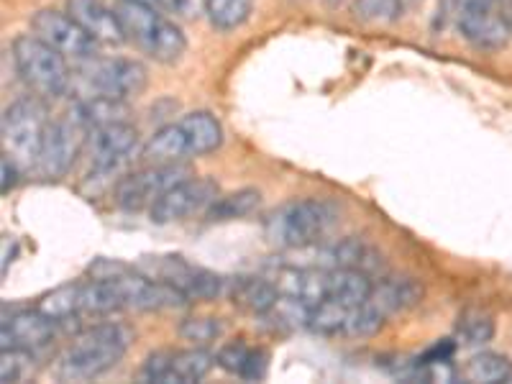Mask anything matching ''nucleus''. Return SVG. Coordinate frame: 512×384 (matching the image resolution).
<instances>
[{
	"label": "nucleus",
	"mask_w": 512,
	"mask_h": 384,
	"mask_svg": "<svg viewBox=\"0 0 512 384\" xmlns=\"http://www.w3.org/2000/svg\"><path fill=\"white\" fill-rule=\"evenodd\" d=\"M134 341V331L123 323H98L85 328L72 338V344L62 351L57 361L59 379L67 382H88L103 377L121 364L128 346Z\"/></svg>",
	"instance_id": "nucleus-1"
},
{
	"label": "nucleus",
	"mask_w": 512,
	"mask_h": 384,
	"mask_svg": "<svg viewBox=\"0 0 512 384\" xmlns=\"http://www.w3.org/2000/svg\"><path fill=\"white\" fill-rule=\"evenodd\" d=\"M341 221V205L328 198H303L272 210L264 221V236L280 249H313Z\"/></svg>",
	"instance_id": "nucleus-2"
},
{
	"label": "nucleus",
	"mask_w": 512,
	"mask_h": 384,
	"mask_svg": "<svg viewBox=\"0 0 512 384\" xmlns=\"http://www.w3.org/2000/svg\"><path fill=\"white\" fill-rule=\"evenodd\" d=\"M116 13L121 18L126 39L134 41L141 52L149 54L157 62H177L185 54V34L172 18L159 13L157 6L134 3V0H118Z\"/></svg>",
	"instance_id": "nucleus-3"
},
{
	"label": "nucleus",
	"mask_w": 512,
	"mask_h": 384,
	"mask_svg": "<svg viewBox=\"0 0 512 384\" xmlns=\"http://www.w3.org/2000/svg\"><path fill=\"white\" fill-rule=\"evenodd\" d=\"M13 62L21 80L41 98H59L70 88L67 57L36 34L18 36L13 41Z\"/></svg>",
	"instance_id": "nucleus-4"
},
{
	"label": "nucleus",
	"mask_w": 512,
	"mask_h": 384,
	"mask_svg": "<svg viewBox=\"0 0 512 384\" xmlns=\"http://www.w3.org/2000/svg\"><path fill=\"white\" fill-rule=\"evenodd\" d=\"M47 108L39 98H21L11 103L3 113V144L13 157H24L26 162H36L41 141L49 128Z\"/></svg>",
	"instance_id": "nucleus-5"
},
{
	"label": "nucleus",
	"mask_w": 512,
	"mask_h": 384,
	"mask_svg": "<svg viewBox=\"0 0 512 384\" xmlns=\"http://www.w3.org/2000/svg\"><path fill=\"white\" fill-rule=\"evenodd\" d=\"M190 169L180 164H146L144 169H136L131 175L123 177L116 185L113 200L126 213H139L144 208H152L169 187L187 180Z\"/></svg>",
	"instance_id": "nucleus-6"
},
{
	"label": "nucleus",
	"mask_w": 512,
	"mask_h": 384,
	"mask_svg": "<svg viewBox=\"0 0 512 384\" xmlns=\"http://www.w3.org/2000/svg\"><path fill=\"white\" fill-rule=\"evenodd\" d=\"M88 141V126L77 118V113L67 121H52L41 141L36 169L47 180H59L72 169L75 159L80 157L82 146Z\"/></svg>",
	"instance_id": "nucleus-7"
},
{
	"label": "nucleus",
	"mask_w": 512,
	"mask_h": 384,
	"mask_svg": "<svg viewBox=\"0 0 512 384\" xmlns=\"http://www.w3.org/2000/svg\"><path fill=\"white\" fill-rule=\"evenodd\" d=\"M139 134L126 121H113L95 126L88 131L90 146V177H108L134 157Z\"/></svg>",
	"instance_id": "nucleus-8"
},
{
	"label": "nucleus",
	"mask_w": 512,
	"mask_h": 384,
	"mask_svg": "<svg viewBox=\"0 0 512 384\" xmlns=\"http://www.w3.org/2000/svg\"><path fill=\"white\" fill-rule=\"evenodd\" d=\"M146 80H149V72L144 64L128 57L98 59L88 70V82L95 95L118 100V103L139 98L146 88Z\"/></svg>",
	"instance_id": "nucleus-9"
},
{
	"label": "nucleus",
	"mask_w": 512,
	"mask_h": 384,
	"mask_svg": "<svg viewBox=\"0 0 512 384\" xmlns=\"http://www.w3.org/2000/svg\"><path fill=\"white\" fill-rule=\"evenodd\" d=\"M218 198V185L216 180L210 177H187V180L177 182L175 187H169L162 198L149 208V216L159 226H167V223L185 221V218L195 216V213H203L213 205V200Z\"/></svg>",
	"instance_id": "nucleus-10"
},
{
	"label": "nucleus",
	"mask_w": 512,
	"mask_h": 384,
	"mask_svg": "<svg viewBox=\"0 0 512 384\" xmlns=\"http://www.w3.org/2000/svg\"><path fill=\"white\" fill-rule=\"evenodd\" d=\"M144 269H149V277H157L185 292L187 300H216L223 292V280L218 274L192 267L182 256H157L152 262H144Z\"/></svg>",
	"instance_id": "nucleus-11"
},
{
	"label": "nucleus",
	"mask_w": 512,
	"mask_h": 384,
	"mask_svg": "<svg viewBox=\"0 0 512 384\" xmlns=\"http://www.w3.org/2000/svg\"><path fill=\"white\" fill-rule=\"evenodd\" d=\"M31 29L39 39H44L49 47L57 49L59 54L72 59H93L95 57V39L77 24L70 13L62 11H39L31 18Z\"/></svg>",
	"instance_id": "nucleus-12"
},
{
	"label": "nucleus",
	"mask_w": 512,
	"mask_h": 384,
	"mask_svg": "<svg viewBox=\"0 0 512 384\" xmlns=\"http://www.w3.org/2000/svg\"><path fill=\"white\" fill-rule=\"evenodd\" d=\"M54 336H57V320L44 315L39 308L18 310L11 318L3 320V328H0L3 349L39 351L52 344Z\"/></svg>",
	"instance_id": "nucleus-13"
},
{
	"label": "nucleus",
	"mask_w": 512,
	"mask_h": 384,
	"mask_svg": "<svg viewBox=\"0 0 512 384\" xmlns=\"http://www.w3.org/2000/svg\"><path fill=\"white\" fill-rule=\"evenodd\" d=\"M67 13L95 39V44H121L126 41L121 18L103 0H67Z\"/></svg>",
	"instance_id": "nucleus-14"
},
{
	"label": "nucleus",
	"mask_w": 512,
	"mask_h": 384,
	"mask_svg": "<svg viewBox=\"0 0 512 384\" xmlns=\"http://www.w3.org/2000/svg\"><path fill=\"white\" fill-rule=\"evenodd\" d=\"M423 300V285L413 277H387L374 282L367 305L387 323V318L405 313Z\"/></svg>",
	"instance_id": "nucleus-15"
},
{
	"label": "nucleus",
	"mask_w": 512,
	"mask_h": 384,
	"mask_svg": "<svg viewBox=\"0 0 512 384\" xmlns=\"http://www.w3.org/2000/svg\"><path fill=\"white\" fill-rule=\"evenodd\" d=\"M192 149L187 134L182 131L180 121L162 126L152 139L141 149V159L146 164H180L182 159H190Z\"/></svg>",
	"instance_id": "nucleus-16"
},
{
	"label": "nucleus",
	"mask_w": 512,
	"mask_h": 384,
	"mask_svg": "<svg viewBox=\"0 0 512 384\" xmlns=\"http://www.w3.org/2000/svg\"><path fill=\"white\" fill-rule=\"evenodd\" d=\"M320 267L326 269H338V267H349V269H361V272L372 274L374 269H379L382 264V256L372 249L369 244L359 239H346L338 241V244L326 246L320 249Z\"/></svg>",
	"instance_id": "nucleus-17"
},
{
	"label": "nucleus",
	"mask_w": 512,
	"mask_h": 384,
	"mask_svg": "<svg viewBox=\"0 0 512 384\" xmlns=\"http://www.w3.org/2000/svg\"><path fill=\"white\" fill-rule=\"evenodd\" d=\"M216 356L210 354L203 346L185 351H169L167 374H164V384H192L200 382L210 369L216 367Z\"/></svg>",
	"instance_id": "nucleus-18"
},
{
	"label": "nucleus",
	"mask_w": 512,
	"mask_h": 384,
	"mask_svg": "<svg viewBox=\"0 0 512 384\" xmlns=\"http://www.w3.org/2000/svg\"><path fill=\"white\" fill-rule=\"evenodd\" d=\"M180 126L190 141L192 157H205L223 144V126L213 113L192 111L180 118Z\"/></svg>",
	"instance_id": "nucleus-19"
},
{
	"label": "nucleus",
	"mask_w": 512,
	"mask_h": 384,
	"mask_svg": "<svg viewBox=\"0 0 512 384\" xmlns=\"http://www.w3.org/2000/svg\"><path fill=\"white\" fill-rule=\"evenodd\" d=\"M231 300L246 313L267 315L280 300V290L274 282L262 280V277H239L231 285Z\"/></svg>",
	"instance_id": "nucleus-20"
},
{
	"label": "nucleus",
	"mask_w": 512,
	"mask_h": 384,
	"mask_svg": "<svg viewBox=\"0 0 512 384\" xmlns=\"http://www.w3.org/2000/svg\"><path fill=\"white\" fill-rule=\"evenodd\" d=\"M459 29L466 39L482 49H497L507 41V26L495 11L459 13Z\"/></svg>",
	"instance_id": "nucleus-21"
},
{
	"label": "nucleus",
	"mask_w": 512,
	"mask_h": 384,
	"mask_svg": "<svg viewBox=\"0 0 512 384\" xmlns=\"http://www.w3.org/2000/svg\"><path fill=\"white\" fill-rule=\"evenodd\" d=\"M461 377L466 382L477 384L507 382L512 377V364L507 356L495 354V351H482V354H474L472 359L466 361L464 369H461Z\"/></svg>",
	"instance_id": "nucleus-22"
},
{
	"label": "nucleus",
	"mask_w": 512,
	"mask_h": 384,
	"mask_svg": "<svg viewBox=\"0 0 512 384\" xmlns=\"http://www.w3.org/2000/svg\"><path fill=\"white\" fill-rule=\"evenodd\" d=\"M262 203V195L256 190H239L231 192V195H218L213 200L208 210H205V218L213 223L221 221H236V218L251 216L256 208Z\"/></svg>",
	"instance_id": "nucleus-23"
},
{
	"label": "nucleus",
	"mask_w": 512,
	"mask_h": 384,
	"mask_svg": "<svg viewBox=\"0 0 512 384\" xmlns=\"http://www.w3.org/2000/svg\"><path fill=\"white\" fill-rule=\"evenodd\" d=\"M36 308H39L44 315H49L52 320H57V323H67V320L77 318V315L82 313L80 282H77V285L57 287L54 292H49V295L41 297Z\"/></svg>",
	"instance_id": "nucleus-24"
},
{
	"label": "nucleus",
	"mask_w": 512,
	"mask_h": 384,
	"mask_svg": "<svg viewBox=\"0 0 512 384\" xmlns=\"http://www.w3.org/2000/svg\"><path fill=\"white\" fill-rule=\"evenodd\" d=\"M349 305L338 303V300H320L310 308L308 315V328L310 331L320 333V336H333V333H344L346 323H349V315H351Z\"/></svg>",
	"instance_id": "nucleus-25"
},
{
	"label": "nucleus",
	"mask_w": 512,
	"mask_h": 384,
	"mask_svg": "<svg viewBox=\"0 0 512 384\" xmlns=\"http://www.w3.org/2000/svg\"><path fill=\"white\" fill-rule=\"evenodd\" d=\"M203 13L218 31H233L249 21L251 0H203Z\"/></svg>",
	"instance_id": "nucleus-26"
},
{
	"label": "nucleus",
	"mask_w": 512,
	"mask_h": 384,
	"mask_svg": "<svg viewBox=\"0 0 512 384\" xmlns=\"http://www.w3.org/2000/svg\"><path fill=\"white\" fill-rule=\"evenodd\" d=\"M459 336L464 344L482 346L495 336V323H492L489 315L479 313V310H469L459 318Z\"/></svg>",
	"instance_id": "nucleus-27"
},
{
	"label": "nucleus",
	"mask_w": 512,
	"mask_h": 384,
	"mask_svg": "<svg viewBox=\"0 0 512 384\" xmlns=\"http://www.w3.org/2000/svg\"><path fill=\"white\" fill-rule=\"evenodd\" d=\"M31 361H34V351L3 349V356H0V379L6 384L24 379L31 372Z\"/></svg>",
	"instance_id": "nucleus-28"
},
{
	"label": "nucleus",
	"mask_w": 512,
	"mask_h": 384,
	"mask_svg": "<svg viewBox=\"0 0 512 384\" xmlns=\"http://www.w3.org/2000/svg\"><path fill=\"white\" fill-rule=\"evenodd\" d=\"M180 336L192 344H210L221 336V323L218 318H185L180 326Z\"/></svg>",
	"instance_id": "nucleus-29"
},
{
	"label": "nucleus",
	"mask_w": 512,
	"mask_h": 384,
	"mask_svg": "<svg viewBox=\"0 0 512 384\" xmlns=\"http://www.w3.org/2000/svg\"><path fill=\"white\" fill-rule=\"evenodd\" d=\"M400 11V0H356V13L367 21H395Z\"/></svg>",
	"instance_id": "nucleus-30"
},
{
	"label": "nucleus",
	"mask_w": 512,
	"mask_h": 384,
	"mask_svg": "<svg viewBox=\"0 0 512 384\" xmlns=\"http://www.w3.org/2000/svg\"><path fill=\"white\" fill-rule=\"evenodd\" d=\"M246 354H249V346L241 344V341H233V344L223 346V349L216 354L218 367L226 369V372L231 374H239L241 367H244Z\"/></svg>",
	"instance_id": "nucleus-31"
},
{
	"label": "nucleus",
	"mask_w": 512,
	"mask_h": 384,
	"mask_svg": "<svg viewBox=\"0 0 512 384\" xmlns=\"http://www.w3.org/2000/svg\"><path fill=\"white\" fill-rule=\"evenodd\" d=\"M267 367H269L267 351H264V349H249V354H246L244 367H241L239 377L254 382V379H262L264 374H267Z\"/></svg>",
	"instance_id": "nucleus-32"
},
{
	"label": "nucleus",
	"mask_w": 512,
	"mask_h": 384,
	"mask_svg": "<svg viewBox=\"0 0 512 384\" xmlns=\"http://www.w3.org/2000/svg\"><path fill=\"white\" fill-rule=\"evenodd\" d=\"M157 6L177 18H195L203 11V0H157Z\"/></svg>",
	"instance_id": "nucleus-33"
},
{
	"label": "nucleus",
	"mask_w": 512,
	"mask_h": 384,
	"mask_svg": "<svg viewBox=\"0 0 512 384\" xmlns=\"http://www.w3.org/2000/svg\"><path fill=\"white\" fill-rule=\"evenodd\" d=\"M454 351H456L454 341H451V338H443V341H436L431 349L423 351V356L418 359V364L420 367H428V364H441V361L451 359V356H454Z\"/></svg>",
	"instance_id": "nucleus-34"
},
{
	"label": "nucleus",
	"mask_w": 512,
	"mask_h": 384,
	"mask_svg": "<svg viewBox=\"0 0 512 384\" xmlns=\"http://www.w3.org/2000/svg\"><path fill=\"white\" fill-rule=\"evenodd\" d=\"M0 169H3V185H0V190H3V195H8V192L16 187L18 182V164H16V157L8 152H3V159H0Z\"/></svg>",
	"instance_id": "nucleus-35"
},
{
	"label": "nucleus",
	"mask_w": 512,
	"mask_h": 384,
	"mask_svg": "<svg viewBox=\"0 0 512 384\" xmlns=\"http://www.w3.org/2000/svg\"><path fill=\"white\" fill-rule=\"evenodd\" d=\"M459 13H489L495 11L500 0H454Z\"/></svg>",
	"instance_id": "nucleus-36"
},
{
	"label": "nucleus",
	"mask_w": 512,
	"mask_h": 384,
	"mask_svg": "<svg viewBox=\"0 0 512 384\" xmlns=\"http://www.w3.org/2000/svg\"><path fill=\"white\" fill-rule=\"evenodd\" d=\"M13 256H16V241H13V236H3V267H0V272H8V264L13 262Z\"/></svg>",
	"instance_id": "nucleus-37"
},
{
	"label": "nucleus",
	"mask_w": 512,
	"mask_h": 384,
	"mask_svg": "<svg viewBox=\"0 0 512 384\" xmlns=\"http://www.w3.org/2000/svg\"><path fill=\"white\" fill-rule=\"evenodd\" d=\"M134 3H149V6H157V0H134Z\"/></svg>",
	"instance_id": "nucleus-38"
}]
</instances>
